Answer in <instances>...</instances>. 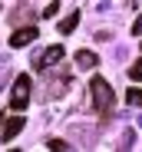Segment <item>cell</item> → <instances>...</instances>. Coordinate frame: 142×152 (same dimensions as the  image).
Masks as SVG:
<instances>
[{"label":"cell","instance_id":"3957f363","mask_svg":"<svg viewBox=\"0 0 142 152\" xmlns=\"http://www.w3.org/2000/svg\"><path fill=\"white\" fill-rule=\"evenodd\" d=\"M60 60H63V46L53 43V46H46L43 53L36 56V69H50V63H60Z\"/></svg>","mask_w":142,"mask_h":152},{"label":"cell","instance_id":"6da1fadb","mask_svg":"<svg viewBox=\"0 0 142 152\" xmlns=\"http://www.w3.org/2000/svg\"><path fill=\"white\" fill-rule=\"evenodd\" d=\"M89 93H92V109H96L99 116H109V113H112V103H116V96H112V86L103 80V76H92V83H89Z\"/></svg>","mask_w":142,"mask_h":152},{"label":"cell","instance_id":"52a82bcc","mask_svg":"<svg viewBox=\"0 0 142 152\" xmlns=\"http://www.w3.org/2000/svg\"><path fill=\"white\" fill-rule=\"evenodd\" d=\"M126 103H129V106H142V86H129Z\"/></svg>","mask_w":142,"mask_h":152},{"label":"cell","instance_id":"7a4b0ae2","mask_svg":"<svg viewBox=\"0 0 142 152\" xmlns=\"http://www.w3.org/2000/svg\"><path fill=\"white\" fill-rule=\"evenodd\" d=\"M30 89H33V80L27 73H20L17 80H13V93H10V109L13 113H23L30 106Z\"/></svg>","mask_w":142,"mask_h":152},{"label":"cell","instance_id":"4fadbf2b","mask_svg":"<svg viewBox=\"0 0 142 152\" xmlns=\"http://www.w3.org/2000/svg\"><path fill=\"white\" fill-rule=\"evenodd\" d=\"M0 126H4V116H0Z\"/></svg>","mask_w":142,"mask_h":152},{"label":"cell","instance_id":"7c38bea8","mask_svg":"<svg viewBox=\"0 0 142 152\" xmlns=\"http://www.w3.org/2000/svg\"><path fill=\"white\" fill-rule=\"evenodd\" d=\"M132 33H142V20H135V27H132Z\"/></svg>","mask_w":142,"mask_h":152},{"label":"cell","instance_id":"ba28073f","mask_svg":"<svg viewBox=\"0 0 142 152\" xmlns=\"http://www.w3.org/2000/svg\"><path fill=\"white\" fill-rule=\"evenodd\" d=\"M76 23H79V10H76V13H69V17L60 23V33H73V27H76Z\"/></svg>","mask_w":142,"mask_h":152},{"label":"cell","instance_id":"30bf717a","mask_svg":"<svg viewBox=\"0 0 142 152\" xmlns=\"http://www.w3.org/2000/svg\"><path fill=\"white\" fill-rule=\"evenodd\" d=\"M46 149H50V152H66L69 145H66L63 139H50V142H46Z\"/></svg>","mask_w":142,"mask_h":152},{"label":"cell","instance_id":"8fae6325","mask_svg":"<svg viewBox=\"0 0 142 152\" xmlns=\"http://www.w3.org/2000/svg\"><path fill=\"white\" fill-rule=\"evenodd\" d=\"M56 10H60V4H56V0H53V4H50V7L43 10V17H46V20H53V13H56Z\"/></svg>","mask_w":142,"mask_h":152},{"label":"cell","instance_id":"8992f818","mask_svg":"<svg viewBox=\"0 0 142 152\" xmlns=\"http://www.w3.org/2000/svg\"><path fill=\"white\" fill-rule=\"evenodd\" d=\"M96 63H99V56L89 53V50H79V53H76V66H79V69H92Z\"/></svg>","mask_w":142,"mask_h":152},{"label":"cell","instance_id":"9c48e42d","mask_svg":"<svg viewBox=\"0 0 142 152\" xmlns=\"http://www.w3.org/2000/svg\"><path fill=\"white\" fill-rule=\"evenodd\" d=\"M129 80H135V83L142 80V60H135V63L129 66Z\"/></svg>","mask_w":142,"mask_h":152},{"label":"cell","instance_id":"5b68a950","mask_svg":"<svg viewBox=\"0 0 142 152\" xmlns=\"http://www.w3.org/2000/svg\"><path fill=\"white\" fill-rule=\"evenodd\" d=\"M23 126H27V119H20V116L7 119V126H4V136H0V139H4V142H13V136L23 129Z\"/></svg>","mask_w":142,"mask_h":152},{"label":"cell","instance_id":"277c9868","mask_svg":"<svg viewBox=\"0 0 142 152\" xmlns=\"http://www.w3.org/2000/svg\"><path fill=\"white\" fill-rule=\"evenodd\" d=\"M33 40H36V27H27V30H17V33L10 37V46L20 50V46H30Z\"/></svg>","mask_w":142,"mask_h":152}]
</instances>
